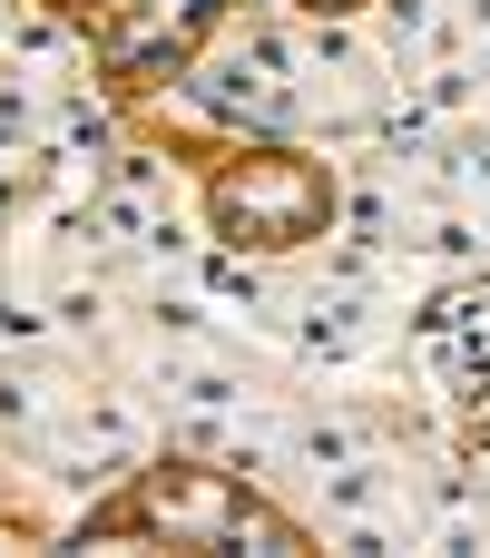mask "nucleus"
Instances as JSON below:
<instances>
[{
	"label": "nucleus",
	"instance_id": "5",
	"mask_svg": "<svg viewBox=\"0 0 490 558\" xmlns=\"http://www.w3.org/2000/svg\"><path fill=\"white\" fill-rule=\"evenodd\" d=\"M295 10H314V20H344V10H363V0H295Z\"/></svg>",
	"mask_w": 490,
	"mask_h": 558
},
{
	"label": "nucleus",
	"instance_id": "2",
	"mask_svg": "<svg viewBox=\"0 0 490 558\" xmlns=\"http://www.w3.org/2000/svg\"><path fill=\"white\" fill-rule=\"evenodd\" d=\"M334 226V167L304 147H216L206 157V235L226 255H295Z\"/></svg>",
	"mask_w": 490,
	"mask_h": 558
},
{
	"label": "nucleus",
	"instance_id": "1",
	"mask_svg": "<svg viewBox=\"0 0 490 558\" xmlns=\"http://www.w3.org/2000/svg\"><path fill=\"white\" fill-rule=\"evenodd\" d=\"M88 539H167V549H314L304 520H285L255 481L236 471H206V461H147L108 510H88Z\"/></svg>",
	"mask_w": 490,
	"mask_h": 558
},
{
	"label": "nucleus",
	"instance_id": "6",
	"mask_svg": "<svg viewBox=\"0 0 490 558\" xmlns=\"http://www.w3.org/2000/svg\"><path fill=\"white\" fill-rule=\"evenodd\" d=\"M0 520H20V510H10V481H0Z\"/></svg>",
	"mask_w": 490,
	"mask_h": 558
},
{
	"label": "nucleus",
	"instance_id": "3",
	"mask_svg": "<svg viewBox=\"0 0 490 558\" xmlns=\"http://www.w3.org/2000/svg\"><path fill=\"white\" fill-rule=\"evenodd\" d=\"M236 0H128L118 29H98V78L108 98H147V88H177L196 69V49L226 29Z\"/></svg>",
	"mask_w": 490,
	"mask_h": 558
},
{
	"label": "nucleus",
	"instance_id": "4",
	"mask_svg": "<svg viewBox=\"0 0 490 558\" xmlns=\"http://www.w3.org/2000/svg\"><path fill=\"white\" fill-rule=\"evenodd\" d=\"M39 10H49V20H69V29H88V39L128 20V0H39Z\"/></svg>",
	"mask_w": 490,
	"mask_h": 558
}]
</instances>
